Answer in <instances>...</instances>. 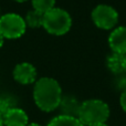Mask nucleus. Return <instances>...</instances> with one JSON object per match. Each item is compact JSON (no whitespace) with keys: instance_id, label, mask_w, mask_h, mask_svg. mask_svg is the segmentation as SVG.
I'll return each instance as SVG.
<instances>
[{"instance_id":"obj_16","label":"nucleus","mask_w":126,"mask_h":126,"mask_svg":"<svg viewBox=\"0 0 126 126\" xmlns=\"http://www.w3.org/2000/svg\"><path fill=\"white\" fill-rule=\"evenodd\" d=\"M3 41H4V38L2 37V34L0 33V48H1V47L3 46Z\"/></svg>"},{"instance_id":"obj_10","label":"nucleus","mask_w":126,"mask_h":126,"mask_svg":"<svg viewBox=\"0 0 126 126\" xmlns=\"http://www.w3.org/2000/svg\"><path fill=\"white\" fill-rule=\"evenodd\" d=\"M47 126H84L78 117L66 115H59L49 122Z\"/></svg>"},{"instance_id":"obj_15","label":"nucleus","mask_w":126,"mask_h":126,"mask_svg":"<svg viewBox=\"0 0 126 126\" xmlns=\"http://www.w3.org/2000/svg\"><path fill=\"white\" fill-rule=\"evenodd\" d=\"M120 102H121V106H122V109L126 112V90L122 93V95H121Z\"/></svg>"},{"instance_id":"obj_20","label":"nucleus","mask_w":126,"mask_h":126,"mask_svg":"<svg viewBox=\"0 0 126 126\" xmlns=\"http://www.w3.org/2000/svg\"><path fill=\"white\" fill-rule=\"evenodd\" d=\"M17 2H24V1H28V0H15Z\"/></svg>"},{"instance_id":"obj_18","label":"nucleus","mask_w":126,"mask_h":126,"mask_svg":"<svg viewBox=\"0 0 126 126\" xmlns=\"http://www.w3.org/2000/svg\"><path fill=\"white\" fill-rule=\"evenodd\" d=\"M0 126H4L3 125V118H2L1 115H0Z\"/></svg>"},{"instance_id":"obj_2","label":"nucleus","mask_w":126,"mask_h":126,"mask_svg":"<svg viewBox=\"0 0 126 126\" xmlns=\"http://www.w3.org/2000/svg\"><path fill=\"white\" fill-rule=\"evenodd\" d=\"M110 116V109L101 100H87L81 103L78 118L84 126L103 124Z\"/></svg>"},{"instance_id":"obj_11","label":"nucleus","mask_w":126,"mask_h":126,"mask_svg":"<svg viewBox=\"0 0 126 126\" xmlns=\"http://www.w3.org/2000/svg\"><path fill=\"white\" fill-rule=\"evenodd\" d=\"M123 61H124V54L113 52L110 54L106 59V65L113 73H121L124 71L123 67Z\"/></svg>"},{"instance_id":"obj_9","label":"nucleus","mask_w":126,"mask_h":126,"mask_svg":"<svg viewBox=\"0 0 126 126\" xmlns=\"http://www.w3.org/2000/svg\"><path fill=\"white\" fill-rule=\"evenodd\" d=\"M80 106L81 104L73 96H64V97H62L61 103L59 105L62 115L73 116V117H78L79 116Z\"/></svg>"},{"instance_id":"obj_13","label":"nucleus","mask_w":126,"mask_h":126,"mask_svg":"<svg viewBox=\"0 0 126 126\" xmlns=\"http://www.w3.org/2000/svg\"><path fill=\"white\" fill-rule=\"evenodd\" d=\"M31 2H32L33 9L43 15L52 8H54L55 4V0H31Z\"/></svg>"},{"instance_id":"obj_7","label":"nucleus","mask_w":126,"mask_h":126,"mask_svg":"<svg viewBox=\"0 0 126 126\" xmlns=\"http://www.w3.org/2000/svg\"><path fill=\"white\" fill-rule=\"evenodd\" d=\"M109 43L112 51L120 54H126V27H118L110 34Z\"/></svg>"},{"instance_id":"obj_8","label":"nucleus","mask_w":126,"mask_h":126,"mask_svg":"<svg viewBox=\"0 0 126 126\" xmlns=\"http://www.w3.org/2000/svg\"><path fill=\"white\" fill-rule=\"evenodd\" d=\"M2 118L4 126H27L29 124V118L26 112L15 106L11 107Z\"/></svg>"},{"instance_id":"obj_1","label":"nucleus","mask_w":126,"mask_h":126,"mask_svg":"<svg viewBox=\"0 0 126 126\" xmlns=\"http://www.w3.org/2000/svg\"><path fill=\"white\" fill-rule=\"evenodd\" d=\"M33 100L41 111L52 112L59 107L62 100V90L58 81L52 78H41L34 84Z\"/></svg>"},{"instance_id":"obj_5","label":"nucleus","mask_w":126,"mask_h":126,"mask_svg":"<svg viewBox=\"0 0 126 126\" xmlns=\"http://www.w3.org/2000/svg\"><path fill=\"white\" fill-rule=\"evenodd\" d=\"M92 19L96 27L104 30L113 29L118 22V13L113 7L100 4L92 12Z\"/></svg>"},{"instance_id":"obj_21","label":"nucleus","mask_w":126,"mask_h":126,"mask_svg":"<svg viewBox=\"0 0 126 126\" xmlns=\"http://www.w3.org/2000/svg\"><path fill=\"white\" fill-rule=\"evenodd\" d=\"M94 126H107L105 123H103V124H98V125H94Z\"/></svg>"},{"instance_id":"obj_3","label":"nucleus","mask_w":126,"mask_h":126,"mask_svg":"<svg viewBox=\"0 0 126 126\" xmlns=\"http://www.w3.org/2000/svg\"><path fill=\"white\" fill-rule=\"evenodd\" d=\"M72 19L70 15L61 8H52L43 15L42 27L53 35H63L70 30Z\"/></svg>"},{"instance_id":"obj_6","label":"nucleus","mask_w":126,"mask_h":126,"mask_svg":"<svg viewBox=\"0 0 126 126\" xmlns=\"http://www.w3.org/2000/svg\"><path fill=\"white\" fill-rule=\"evenodd\" d=\"M13 79L20 84H31L37 79V70L31 63L22 62L16 65L13 69Z\"/></svg>"},{"instance_id":"obj_22","label":"nucleus","mask_w":126,"mask_h":126,"mask_svg":"<svg viewBox=\"0 0 126 126\" xmlns=\"http://www.w3.org/2000/svg\"><path fill=\"white\" fill-rule=\"evenodd\" d=\"M0 17H1V15H0Z\"/></svg>"},{"instance_id":"obj_17","label":"nucleus","mask_w":126,"mask_h":126,"mask_svg":"<svg viewBox=\"0 0 126 126\" xmlns=\"http://www.w3.org/2000/svg\"><path fill=\"white\" fill-rule=\"evenodd\" d=\"M123 67H124V71H126V54L124 55V61H123Z\"/></svg>"},{"instance_id":"obj_19","label":"nucleus","mask_w":126,"mask_h":126,"mask_svg":"<svg viewBox=\"0 0 126 126\" xmlns=\"http://www.w3.org/2000/svg\"><path fill=\"white\" fill-rule=\"evenodd\" d=\"M27 126H41V125L37 124V123H30V124H28Z\"/></svg>"},{"instance_id":"obj_14","label":"nucleus","mask_w":126,"mask_h":126,"mask_svg":"<svg viewBox=\"0 0 126 126\" xmlns=\"http://www.w3.org/2000/svg\"><path fill=\"white\" fill-rule=\"evenodd\" d=\"M11 107H12V105H11L10 101L6 100V98H3V97L0 98V115L3 116Z\"/></svg>"},{"instance_id":"obj_4","label":"nucleus","mask_w":126,"mask_h":126,"mask_svg":"<svg viewBox=\"0 0 126 126\" xmlns=\"http://www.w3.org/2000/svg\"><path fill=\"white\" fill-rule=\"evenodd\" d=\"M24 18L17 13H6L0 17V33L4 39H18L26 32Z\"/></svg>"},{"instance_id":"obj_12","label":"nucleus","mask_w":126,"mask_h":126,"mask_svg":"<svg viewBox=\"0 0 126 126\" xmlns=\"http://www.w3.org/2000/svg\"><path fill=\"white\" fill-rule=\"evenodd\" d=\"M24 21H26L27 27H30V28L33 29L40 28V27H42V23H43V13L33 9V10L29 11L27 13Z\"/></svg>"}]
</instances>
